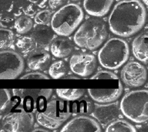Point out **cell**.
<instances>
[{"instance_id":"6da1fadb","label":"cell","mask_w":148,"mask_h":132,"mask_svg":"<svg viewBox=\"0 0 148 132\" xmlns=\"http://www.w3.org/2000/svg\"><path fill=\"white\" fill-rule=\"evenodd\" d=\"M146 20V10L138 0H123L117 2L109 16L110 30L114 34L128 37L138 33Z\"/></svg>"},{"instance_id":"7a4b0ae2","label":"cell","mask_w":148,"mask_h":132,"mask_svg":"<svg viewBox=\"0 0 148 132\" xmlns=\"http://www.w3.org/2000/svg\"><path fill=\"white\" fill-rule=\"evenodd\" d=\"M108 36L105 24L98 19H90L84 22L73 35V41L78 47L88 50L99 47Z\"/></svg>"},{"instance_id":"3957f363","label":"cell","mask_w":148,"mask_h":132,"mask_svg":"<svg viewBox=\"0 0 148 132\" xmlns=\"http://www.w3.org/2000/svg\"><path fill=\"white\" fill-rule=\"evenodd\" d=\"M84 17L82 9L75 3H68L57 10L51 18L53 31L58 35H70L79 26Z\"/></svg>"},{"instance_id":"277c9868","label":"cell","mask_w":148,"mask_h":132,"mask_svg":"<svg viewBox=\"0 0 148 132\" xmlns=\"http://www.w3.org/2000/svg\"><path fill=\"white\" fill-rule=\"evenodd\" d=\"M120 110L130 120L142 123L148 119V91L133 90L127 93L120 103Z\"/></svg>"},{"instance_id":"5b68a950","label":"cell","mask_w":148,"mask_h":132,"mask_svg":"<svg viewBox=\"0 0 148 132\" xmlns=\"http://www.w3.org/2000/svg\"><path fill=\"white\" fill-rule=\"evenodd\" d=\"M129 55V46L125 40L120 38H112L99 49L98 59L103 67L114 70L127 62Z\"/></svg>"},{"instance_id":"8992f818","label":"cell","mask_w":148,"mask_h":132,"mask_svg":"<svg viewBox=\"0 0 148 132\" xmlns=\"http://www.w3.org/2000/svg\"><path fill=\"white\" fill-rule=\"evenodd\" d=\"M68 101L54 99L48 101L42 111L37 112L36 118L42 127L50 130L60 127L71 115Z\"/></svg>"},{"instance_id":"52a82bcc","label":"cell","mask_w":148,"mask_h":132,"mask_svg":"<svg viewBox=\"0 0 148 132\" xmlns=\"http://www.w3.org/2000/svg\"><path fill=\"white\" fill-rule=\"evenodd\" d=\"M24 62L17 52L11 50L0 51V79H14L23 71Z\"/></svg>"},{"instance_id":"ba28073f","label":"cell","mask_w":148,"mask_h":132,"mask_svg":"<svg viewBox=\"0 0 148 132\" xmlns=\"http://www.w3.org/2000/svg\"><path fill=\"white\" fill-rule=\"evenodd\" d=\"M120 78L127 86L136 88L143 85L147 79V70L145 67L136 61L127 63L121 69Z\"/></svg>"},{"instance_id":"9c48e42d","label":"cell","mask_w":148,"mask_h":132,"mask_svg":"<svg viewBox=\"0 0 148 132\" xmlns=\"http://www.w3.org/2000/svg\"><path fill=\"white\" fill-rule=\"evenodd\" d=\"M97 59L92 53L79 52L73 53L69 60V67L75 74L86 77L91 75L95 70Z\"/></svg>"},{"instance_id":"30bf717a","label":"cell","mask_w":148,"mask_h":132,"mask_svg":"<svg viewBox=\"0 0 148 132\" xmlns=\"http://www.w3.org/2000/svg\"><path fill=\"white\" fill-rule=\"evenodd\" d=\"M34 123L32 113L23 110L8 115L4 119L3 128L6 131H29L32 129Z\"/></svg>"},{"instance_id":"8fae6325","label":"cell","mask_w":148,"mask_h":132,"mask_svg":"<svg viewBox=\"0 0 148 132\" xmlns=\"http://www.w3.org/2000/svg\"><path fill=\"white\" fill-rule=\"evenodd\" d=\"M14 95L19 97L26 105L33 110H36L38 106H43L53 92L51 88H34V89H14Z\"/></svg>"},{"instance_id":"7c38bea8","label":"cell","mask_w":148,"mask_h":132,"mask_svg":"<svg viewBox=\"0 0 148 132\" xmlns=\"http://www.w3.org/2000/svg\"><path fill=\"white\" fill-rule=\"evenodd\" d=\"M91 116L102 127H105L116 120L120 113L118 101L105 104H95L91 112Z\"/></svg>"},{"instance_id":"4fadbf2b","label":"cell","mask_w":148,"mask_h":132,"mask_svg":"<svg viewBox=\"0 0 148 132\" xmlns=\"http://www.w3.org/2000/svg\"><path fill=\"white\" fill-rule=\"evenodd\" d=\"M60 131L61 132H100L101 128L99 123L92 117L80 115L67 122Z\"/></svg>"},{"instance_id":"5bb4252c","label":"cell","mask_w":148,"mask_h":132,"mask_svg":"<svg viewBox=\"0 0 148 132\" xmlns=\"http://www.w3.org/2000/svg\"><path fill=\"white\" fill-rule=\"evenodd\" d=\"M87 91L91 98L94 101L100 104L109 103L117 100L120 97L123 92V86L121 83H119L116 88H88Z\"/></svg>"},{"instance_id":"9a60e30c","label":"cell","mask_w":148,"mask_h":132,"mask_svg":"<svg viewBox=\"0 0 148 132\" xmlns=\"http://www.w3.org/2000/svg\"><path fill=\"white\" fill-rule=\"evenodd\" d=\"M51 60L50 53L42 49L32 50L27 59L28 67L34 71H40L46 69Z\"/></svg>"},{"instance_id":"2e32d148","label":"cell","mask_w":148,"mask_h":132,"mask_svg":"<svg viewBox=\"0 0 148 132\" xmlns=\"http://www.w3.org/2000/svg\"><path fill=\"white\" fill-rule=\"evenodd\" d=\"M147 31H143L136 35L132 42V52L139 61L147 64L148 62Z\"/></svg>"},{"instance_id":"e0dca14e","label":"cell","mask_w":148,"mask_h":132,"mask_svg":"<svg viewBox=\"0 0 148 132\" xmlns=\"http://www.w3.org/2000/svg\"><path fill=\"white\" fill-rule=\"evenodd\" d=\"M113 0H84L83 8L90 15L102 17L109 11Z\"/></svg>"},{"instance_id":"ac0fdd59","label":"cell","mask_w":148,"mask_h":132,"mask_svg":"<svg viewBox=\"0 0 148 132\" xmlns=\"http://www.w3.org/2000/svg\"><path fill=\"white\" fill-rule=\"evenodd\" d=\"M73 44L69 39L65 37H58L50 43L51 53L58 58H63L69 56L73 51Z\"/></svg>"},{"instance_id":"d6986e66","label":"cell","mask_w":148,"mask_h":132,"mask_svg":"<svg viewBox=\"0 0 148 132\" xmlns=\"http://www.w3.org/2000/svg\"><path fill=\"white\" fill-rule=\"evenodd\" d=\"M54 34L53 30L45 25H39L32 33V38L35 44L41 47H46L51 42Z\"/></svg>"},{"instance_id":"ffe728a7","label":"cell","mask_w":148,"mask_h":132,"mask_svg":"<svg viewBox=\"0 0 148 132\" xmlns=\"http://www.w3.org/2000/svg\"><path fill=\"white\" fill-rule=\"evenodd\" d=\"M106 132H135V127L124 119H116L107 125Z\"/></svg>"},{"instance_id":"44dd1931","label":"cell","mask_w":148,"mask_h":132,"mask_svg":"<svg viewBox=\"0 0 148 132\" xmlns=\"http://www.w3.org/2000/svg\"><path fill=\"white\" fill-rule=\"evenodd\" d=\"M56 91L60 99L66 101L77 100L85 93V90L82 88H57Z\"/></svg>"},{"instance_id":"7402d4cb","label":"cell","mask_w":148,"mask_h":132,"mask_svg":"<svg viewBox=\"0 0 148 132\" xmlns=\"http://www.w3.org/2000/svg\"><path fill=\"white\" fill-rule=\"evenodd\" d=\"M75 101L72 105V112L75 114L87 115L90 114L93 109V104L91 101L87 98L82 97Z\"/></svg>"},{"instance_id":"603a6c76","label":"cell","mask_w":148,"mask_h":132,"mask_svg":"<svg viewBox=\"0 0 148 132\" xmlns=\"http://www.w3.org/2000/svg\"><path fill=\"white\" fill-rule=\"evenodd\" d=\"M68 72V67L66 63L58 60L53 62L49 68V74L54 79H58L63 77Z\"/></svg>"},{"instance_id":"cb8c5ba5","label":"cell","mask_w":148,"mask_h":132,"mask_svg":"<svg viewBox=\"0 0 148 132\" xmlns=\"http://www.w3.org/2000/svg\"><path fill=\"white\" fill-rule=\"evenodd\" d=\"M33 26V22L29 17L22 16L16 19L14 27L16 31L19 34H25L29 31Z\"/></svg>"},{"instance_id":"d4e9b609","label":"cell","mask_w":148,"mask_h":132,"mask_svg":"<svg viewBox=\"0 0 148 132\" xmlns=\"http://www.w3.org/2000/svg\"><path fill=\"white\" fill-rule=\"evenodd\" d=\"M35 43L31 37L25 36L17 40L16 46L17 48L24 53L31 52L34 48Z\"/></svg>"},{"instance_id":"484cf974","label":"cell","mask_w":148,"mask_h":132,"mask_svg":"<svg viewBox=\"0 0 148 132\" xmlns=\"http://www.w3.org/2000/svg\"><path fill=\"white\" fill-rule=\"evenodd\" d=\"M14 41L13 33L6 28H0V49L10 47Z\"/></svg>"},{"instance_id":"4316f807","label":"cell","mask_w":148,"mask_h":132,"mask_svg":"<svg viewBox=\"0 0 148 132\" xmlns=\"http://www.w3.org/2000/svg\"><path fill=\"white\" fill-rule=\"evenodd\" d=\"M51 12L47 9L42 10L35 15L34 20L36 24L39 25H45L51 20Z\"/></svg>"},{"instance_id":"83f0119b","label":"cell","mask_w":148,"mask_h":132,"mask_svg":"<svg viewBox=\"0 0 148 132\" xmlns=\"http://www.w3.org/2000/svg\"><path fill=\"white\" fill-rule=\"evenodd\" d=\"M10 94L8 90L0 88V113L3 112L10 103Z\"/></svg>"},{"instance_id":"f1b7e54d","label":"cell","mask_w":148,"mask_h":132,"mask_svg":"<svg viewBox=\"0 0 148 132\" xmlns=\"http://www.w3.org/2000/svg\"><path fill=\"white\" fill-rule=\"evenodd\" d=\"M91 79H118L117 76L114 73L106 70H102L97 72L91 78Z\"/></svg>"},{"instance_id":"f546056e","label":"cell","mask_w":148,"mask_h":132,"mask_svg":"<svg viewBox=\"0 0 148 132\" xmlns=\"http://www.w3.org/2000/svg\"><path fill=\"white\" fill-rule=\"evenodd\" d=\"M50 78L43 73L35 71L25 74L20 77V79H49Z\"/></svg>"},{"instance_id":"4dcf8cb0","label":"cell","mask_w":148,"mask_h":132,"mask_svg":"<svg viewBox=\"0 0 148 132\" xmlns=\"http://www.w3.org/2000/svg\"><path fill=\"white\" fill-rule=\"evenodd\" d=\"M65 2L66 0H49V5L50 8L54 10L62 6Z\"/></svg>"},{"instance_id":"1f68e13d","label":"cell","mask_w":148,"mask_h":132,"mask_svg":"<svg viewBox=\"0 0 148 132\" xmlns=\"http://www.w3.org/2000/svg\"><path fill=\"white\" fill-rule=\"evenodd\" d=\"M32 131H45L46 132V131H49L46 129H43V128H37V129L33 130Z\"/></svg>"},{"instance_id":"d6a6232c","label":"cell","mask_w":148,"mask_h":132,"mask_svg":"<svg viewBox=\"0 0 148 132\" xmlns=\"http://www.w3.org/2000/svg\"><path fill=\"white\" fill-rule=\"evenodd\" d=\"M63 79H79V78H78L77 77H76V76H68V77H64V78H63Z\"/></svg>"},{"instance_id":"836d02e7","label":"cell","mask_w":148,"mask_h":132,"mask_svg":"<svg viewBox=\"0 0 148 132\" xmlns=\"http://www.w3.org/2000/svg\"><path fill=\"white\" fill-rule=\"evenodd\" d=\"M72 1H73L74 2H77V1H80V0H72Z\"/></svg>"}]
</instances>
